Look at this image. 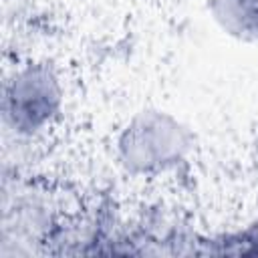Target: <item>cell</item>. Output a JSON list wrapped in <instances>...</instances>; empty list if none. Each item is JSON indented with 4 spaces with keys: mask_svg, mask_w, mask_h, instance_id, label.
<instances>
[{
    "mask_svg": "<svg viewBox=\"0 0 258 258\" xmlns=\"http://www.w3.org/2000/svg\"><path fill=\"white\" fill-rule=\"evenodd\" d=\"M194 149L196 135L191 127L157 107L135 111L113 139L117 165L139 179H159L179 171L191 159Z\"/></svg>",
    "mask_w": 258,
    "mask_h": 258,
    "instance_id": "1",
    "label": "cell"
},
{
    "mask_svg": "<svg viewBox=\"0 0 258 258\" xmlns=\"http://www.w3.org/2000/svg\"><path fill=\"white\" fill-rule=\"evenodd\" d=\"M67 89L48 60H26L12 69L2 87L4 127L20 139L48 133L62 117Z\"/></svg>",
    "mask_w": 258,
    "mask_h": 258,
    "instance_id": "2",
    "label": "cell"
},
{
    "mask_svg": "<svg viewBox=\"0 0 258 258\" xmlns=\"http://www.w3.org/2000/svg\"><path fill=\"white\" fill-rule=\"evenodd\" d=\"M206 10L226 36L246 44L258 42V0H206Z\"/></svg>",
    "mask_w": 258,
    "mask_h": 258,
    "instance_id": "3",
    "label": "cell"
},
{
    "mask_svg": "<svg viewBox=\"0 0 258 258\" xmlns=\"http://www.w3.org/2000/svg\"><path fill=\"white\" fill-rule=\"evenodd\" d=\"M254 161H256V169H258V131L254 137Z\"/></svg>",
    "mask_w": 258,
    "mask_h": 258,
    "instance_id": "4",
    "label": "cell"
}]
</instances>
